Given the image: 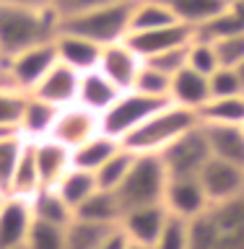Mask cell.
Wrapping results in <instances>:
<instances>
[{
	"label": "cell",
	"mask_w": 244,
	"mask_h": 249,
	"mask_svg": "<svg viewBox=\"0 0 244 249\" xmlns=\"http://www.w3.org/2000/svg\"><path fill=\"white\" fill-rule=\"evenodd\" d=\"M60 18L52 8H23L0 3V62L39 42L57 36Z\"/></svg>",
	"instance_id": "6da1fadb"
},
{
	"label": "cell",
	"mask_w": 244,
	"mask_h": 249,
	"mask_svg": "<svg viewBox=\"0 0 244 249\" xmlns=\"http://www.w3.org/2000/svg\"><path fill=\"white\" fill-rule=\"evenodd\" d=\"M190 249H244V195L213 202L192 218Z\"/></svg>",
	"instance_id": "7a4b0ae2"
},
{
	"label": "cell",
	"mask_w": 244,
	"mask_h": 249,
	"mask_svg": "<svg viewBox=\"0 0 244 249\" xmlns=\"http://www.w3.org/2000/svg\"><path fill=\"white\" fill-rule=\"evenodd\" d=\"M200 114L192 109H185L179 104H164L156 114H151L148 120L135 127L128 138L122 140V145L132 153H153L159 156L167 145H171L177 138H182L187 130L198 127Z\"/></svg>",
	"instance_id": "3957f363"
},
{
	"label": "cell",
	"mask_w": 244,
	"mask_h": 249,
	"mask_svg": "<svg viewBox=\"0 0 244 249\" xmlns=\"http://www.w3.org/2000/svg\"><path fill=\"white\" fill-rule=\"evenodd\" d=\"M167 182H169V177L159 156L135 153V161H132L130 171L112 192H114L117 202H120L122 213H128V210H135V208L164 205Z\"/></svg>",
	"instance_id": "277c9868"
},
{
	"label": "cell",
	"mask_w": 244,
	"mask_h": 249,
	"mask_svg": "<svg viewBox=\"0 0 244 249\" xmlns=\"http://www.w3.org/2000/svg\"><path fill=\"white\" fill-rule=\"evenodd\" d=\"M132 3L135 0H122L114 5H104L89 13H78L70 18H60L57 31H68V34L91 39L101 47L122 42L130 34V13H132Z\"/></svg>",
	"instance_id": "5b68a950"
},
{
	"label": "cell",
	"mask_w": 244,
	"mask_h": 249,
	"mask_svg": "<svg viewBox=\"0 0 244 249\" xmlns=\"http://www.w3.org/2000/svg\"><path fill=\"white\" fill-rule=\"evenodd\" d=\"M164 104H169V101L164 99H151V96H143V93L138 91H122L120 99L114 101L112 107L107 109L104 114H101V132L114 140H122L130 135L135 127H140L148 117L156 114Z\"/></svg>",
	"instance_id": "8992f818"
},
{
	"label": "cell",
	"mask_w": 244,
	"mask_h": 249,
	"mask_svg": "<svg viewBox=\"0 0 244 249\" xmlns=\"http://www.w3.org/2000/svg\"><path fill=\"white\" fill-rule=\"evenodd\" d=\"M159 159L167 169V177H200L203 166L210 159V148L203 132V124L187 130L182 138H177L159 153Z\"/></svg>",
	"instance_id": "52a82bcc"
},
{
	"label": "cell",
	"mask_w": 244,
	"mask_h": 249,
	"mask_svg": "<svg viewBox=\"0 0 244 249\" xmlns=\"http://www.w3.org/2000/svg\"><path fill=\"white\" fill-rule=\"evenodd\" d=\"M55 62H57V50H55V39H50V42H39L29 50L13 54L3 65L13 89L21 93H31V89L42 81Z\"/></svg>",
	"instance_id": "ba28073f"
},
{
	"label": "cell",
	"mask_w": 244,
	"mask_h": 249,
	"mask_svg": "<svg viewBox=\"0 0 244 249\" xmlns=\"http://www.w3.org/2000/svg\"><path fill=\"white\" fill-rule=\"evenodd\" d=\"M198 179L203 190H206V197L210 205L244 195V166H239V163H229L210 156Z\"/></svg>",
	"instance_id": "9c48e42d"
},
{
	"label": "cell",
	"mask_w": 244,
	"mask_h": 249,
	"mask_svg": "<svg viewBox=\"0 0 244 249\" xmlns=\"http://www.w3.org/2000/svg\"><path fill=\"white\" fill-rule=\"evenodd\" d=\"M99 132H101V117L99 114L83 109L81 104H70V107L60 109L50 138L73 151V148L83 145L86 140H91L94 135H99Z\"/></svg>",
	"instance_id": "30bf717a"
},
{
	"label": "cell",
	"mask_w": 244,
	"mask_h": 249,
	"mask_svg": "<svg viewBox=\"0 0 244 249\" xmlns=\"http://www.w3.org/2000/svg\"><path fill=\"white\" fill-rule=\"evenodd\" d=\"M195 39V29L187 23H169L161 29H151V31H132L125 36V42L130 44V50L138 54L140 60L156 57V54L174 50V47H185Z\"/></svg>",
	"instance_id": "8fae6325"
},
{
	"label": "cell",
	"mask_w": 244,
	"mask_h": 249,
	"mask_svg": "<svg viewBox=\"0 0 244 249\" xmlns=\"http://www.w3.org/2000/svg\"><path fill=\"white\" fill-rule=\"evenodd\" d=\"M210 205L198 177H169L164 192V208L169 215L192 221Z\"/></svg>",
	"instance_id": "7c38bea8"
},
{
	"label": "cell",
	"mask_w": 244,
	"mask_h": 249,
	"mask_svg": "<svg viewBox=\"0 0 244 249\" xmlns=\"http://www.w3.org/2000/svg\"><path fill=\"white\" fill-rule=\"evenodd\" d=\"M78 89H81V73L57 60L44 73L42 81L31 89V96L50 101V104L62 109V107H70L78 101Z\"/></svg>",
	"instance_id": "4fadbf2b"
},
{
	"label": "cell",
	"mask_w": 244,
	"mask_h": 249,
	"mask_svg": "<svg viewBox=\"0 0 244 249\" xmlns=\"http://www.w3.org/2000/svg\"><path fill=\"white\" fill-rule=\"evenodd\" d=\"M140 68H143V60L130 50V44L125 42V39L122 42L101 47L99 70L117 86V89L130 91L132 83H135V78H138V73H140Z\"/></svg>",
	"instance_id": "5bb4252c"
},
{
	"label": "cell",
	"mask_w": 244,
	"mask_h": 249,
	"mask_svg": "<svg viewBox=\"0 0 244 249\" xmlns=\"http://www.w3.org/2000/svg\"><path fill=\"white\" fill-rule=\"evenodd\" d=\"M167 208L164 205H151V208H135V210H128L122 213L120 218V229L125 231V236L130 239L132 247H143V249H151L153 241L159 239V233L167 223Z\"/></svg>",
	"instance_id": "9a60e30c"
},
{
	"label": "cell",
	"mask_w": 244,
	"mask_h": 249,
	"mask_svg": "<svg viewBox=\"0 0 244 249\" xmlns=\"http://www.w3.org/2000/svg\"><path fill=\"white\" fill-rule=\"evenodd\" d=\"M31 223H34V215H31L29 200L3 195L0 200V249L26 244Z\"/></svg>",
	"instance_id": "2e32d148"
},
{
	"label": "cell",
	"mask_w": 244,
	"mask_h": 249,
	"mask_svg": "<svg viewBox=\"0 0 244 249\" xmlns=\"http://www.w3.org/2000/svg\"><path fill=\"white\" fill-rule=\"evenodd\" d=\"M55 50H57V60L70 65L78 73H89V70L99 68V57H101V44L91 42V39L68 34V31H57L55 36Z\"/></svg>",
	"instance_id": "e0dca14e"
},
{
	"label": "cell",
	"mask_w": 244,
	"mask_h": 249,
	"mask_svg": "<svg viewBox=\"0 0 244 249\" xmlns=\"http://www.w3.org/2000/svg\"><path fill=\"white\" fill-rule=\"evenodd\" d=\"M31 151H34V163L42 187H55L70 171V148L60 145L57 140H37V143H31Z\"/></svg>",
	"instance_id": "ac0fdd59"
},
{
	"label": "cell",
	"mask_w": 244,
	"mask_h": 249,
	"mask_svg": "<svg viewBox=\"0 0 244 249\" xmlns=\"http://www.w3.org/2000/svg\"><path fill=\"white\" fill-rule=\"evenodd\" d=\"M57 114H60V107H55V104H50V101H42V99L26 93L21 122H19V132L29 140V143H37V140L50 138Z\"/></svg>",
	"instance_id": "d6986e66"
},
{
	"label": "cell",
	"mask_w": 244,
	"mask_h": 249,
	"mask_svg": "<svg viewBox=\"0 0 244 249\" xmlns=\"http://www.w3.org/2000/svg\"><path fill=\"white\" fill-rule=\"evenodd\" d=\"M120 93H122V89H117V86L96 68V70H89V73L81 75V89H78L75 104H81L83 109H89V112L101 117L117 99H120Z\"/></svg>",
	"instance_id": "ffe728a7"
},
{
	"label": "cell",
	"mask_w": 244,
	"mask_h": 249,
	"mask_svg": "<svg viewBox=\"0 0 244 249\" xmlns=\"http://www.w3.org/2000/svg\"><path fill=\"white\" fill-rule=\"evenodd\" d=\"M203 124V122H200ZM213 159L244 166V130L242 124H203Z\"/></svg>",
	"instance_id": "44dd1931"
},
{
	"label": "cell",
	"mask_w": 244,
	"mask_h": 249,
	"mask_svg": "<svg viewBox=\"0 0 244 249\" xmlns=\"http://www.w3.org/2000/svg\"><path fill=\"white\" fill-rule=\"evenodd\" d=\"M210 99V89H208V78L195 73L190 68H182L177 75H171V86H169V101L179 104L192 112H200V107Z\"/></svg>",
	"instance_id": "7402d4cb"
},
{
	"label": "cell",
	"mask_w": 244,
	"mask_h": 249,
	"mask_svg": "<svg viewBox=\"0 0 244 249\" xmlns=\"http://www.w3.org/2000/svg\"><path fill=\"white\" fill-rule=\"evenodd\" d=\"M73 218L81 221H91V223H101V226H117L122 218V208L117 202L112 190H99L91 192L81 205L73 210Z\"/></svg>",
	"instance_id": "603a6c76"
},
{
	"label": "cell",
	"mask_w": 244,
	"mask_h": 249,
	"mask_svg": "<svg viewBox=\"0 0 244 249\" xmlns=\"http://www.w3.org/2000/svg\"><path fill=\"white\" fill-rule=\"evenodd\" d=\"M29 205L34 221L52 223V226H68L73 221V208L60 197V192L55 187H42L37 195L29 197Z\"/></svg>",
	"instance_id": "cb8c5ba5"
},
{
	"label": "cell",
	"mask_w": 244,
	"mask_h": 249,
	"mask_svg": "<svg viewBox=\"0 0 244 249\" xmlns=\"http://www.w3.org/2000/svg\"><path fill=\"white\" fill-rule=\"evenodd\" d=\"M164 3L169 5V11L174 13L179 23H187L192 29L213 21L231 5L229 0H164Z\"/></svg>",
	"instance_id": "d4e9b609"
},
{
	"label": "cell",
	"mask_w": 244,
	"mask_h": 249,
	"mask_svg": "<svg viewBox=\"0 0 244 249\" xmlns=\"http://www.w3.org/2000/svg\"><path fill=\"white\" fill-rule=\"evenodd\" d=\"M120 140L104 135V132H99V135H94L91 140H86L83 145H78L70 151V166L73 169H83V171H96L101 163H104L112 153L120 151Z\"/></svg>",
	"instance_id": "484cf974"
},
{
	"label": "cell",
	"mask_w": 244,
	"mask_h": 249,
	"mask_svg": "<svg viewBox=\"0 0 244 249\" xmlns=\"http://www.w3.org/2000/svg\"><path fill=\"white\" fill-rule=\"evenodd\" d=\"M177 23L174 13L169 11V5L164 0H135L130 13V34L132 31H151Z\"/></svg>",
	"instance_id": "4316f807"
},
{
	"label": "cell",
	"mask_w": 244,
	"mask_h": 249,
	"mask_svg": "<svg viewBox=\"0 0 244 249\" xmlns=\"http://www.w3.org/2000/svg\"><path fill=\"white\" fill-rule=\"evenodd\" d=\"M198 114L203 124H244V93L242 96L208 99Z\"/></svg>",
	"instance_id": "83f0119b"
},
{
	"label": "cell",
	"mask_w": 244,
	"mask_h": 249,
	"mask_svg": "<svg viewBox=\"0 0 244 249\" xmlns=\"http://www.w3.org/2000/svg\"><path fill=\"white\" fill-rule=\"evenodd\" d=\"M42 190V182H39V171H37V163H34V151H31V143H26L23 148L21 159H19V166L13 171V179L8 184L5 195H13V197H31Z\"/></svg>",
	"instance_id": "f1b7e54d"
},
{
	"label": "cell",
	"mask_w": 244,
	"mask_h": 249,
	"mask_svg": "<svg viewBox=\"0 0 244 249\" xmlns=\"http://www.w3.org/2000/svg\"><path fill=\"white\" fill-rule=\"evenodd\" d=\"M29 140L19 130H0V195H5Z\"/></svg>",
	"instance_id": "f546056e"
},
{
	"label": "cell",
	"mask_w": 244,
	"mask_h": 249,
	"mask_svg": "<svg viewBox=\"0 0 244 249\" xmlns=\"http://www.w3.org/2000/svg\"><path fill=\"white\" fill-rule=\"evenodd\" d=\"M55 190H57L60 197L75 210L91 192L99 190V184H96V177H94L91 171H83V169H73V166H70L68 174L62 177L57 184H55Z\"/></svg>",
	"instance_id": "4dcf8cb0"
},
{
	"label": "cell",
	"mask_w": 244,
	"mask_h": 249,
	"mask_svg": "<svg viewBox=\"0 0 244 249\" xmlns=\"http://www.w3.org/2000/svg\"><path fill=\"white\" fill-rule=\"evenodd\" d=\"M242 31H244V13L231 3L221 16H216L213 21H208V23H203V26L195 29V36L208 39V42H221V39L242 34Z\"/></svg>",
	"instance_id": "1f68e13d"
},
{
	"label": "cell",
	"mask_w": 244,
	"mask_h": 249,
	"mask_svg": "<svg viewBox=\"0 0 244 249\" xmlns=\"http://www.w3.org/2000/svg\"><path fill=\"white\" fill-rule=\"evenodd\" d=\"M109 229L112 226H101V223L73 218L65 226V249H99L104 236L109 233Z\"/></svg>",
	"instance_id": "d6a6232c"
},
{
	"label": "cell",
	"mask_w": 244,
	"mask_h": 249,
	"mask_svg": "<svg viewBox=\"0 0 244 249\" xmlns=\"http://www.w3.org/2000/svg\"><path fill=\"white\" fill-rule=\"evenodd\" d=\"M132 161H135V153L128 151L125 145H120V151L112 153L96 171H94L96 184L101 187V190H117V184H120L122 179H125V174L130 171Z\"/></svg>",
	"instance_id": "836d02e7"
},
{
	"label": "cell",
	"mask_w": 244,
	"mask_h": 249,
	"mask_svg": "<svg viewBox=\"0 0 244 249\" xmlns=\"http://www.w3.org/2000/svg\"><path fill=\"white\" fill-rule=\"evenodd\" d=\"M187 68L195 70L200 75H210L221 68V60H218V52H216V44L208 42V39H200L195 36L190 44H187Z\"/></svg>",
	"instance_id": "e575fe53"
},
{
	"label": "cell",
	"mask_w": 244,
	"mask_h": 249,
	"mask_svg": "<svg viewBox=\"0 0 244 249\" xmlns=\"http://www.w3.org/2000/svg\"><path fill=\"white\" fill-rule=\"evenodd\" d=\"M208 89H210V99L242 96V93H244V75H242L239 68L221 65L216 73L208 75Z\"/></svg>",
	"instance_id": "d590c367"
},
{
	"label": "cell",
	"mask_w": 244,
	"mask_h": 249,
	"mask_svg": "<svg viewBox=\"0 0 244 249\" xmlns=\"http://www.w3.org/2000/svg\"><path fill=\"white\" fill-rule=\"evenodd\" d=\"M169 86H171V78L167 73H161V70H156L148 62H143L135 83H132V91L143 93V96H151V99L169 101Z\"/></svg>",
	"instance_id": "8d00e7d4"
},
{
	"label": "cell",
	"mask_w": 244,
	"mask_h": 249,
	"mask_svg": "<svg viewBox=\"0 0 244 249\" xmlns=\"http://www.w3.org/2000/svg\"><path fill=\"white\" fill-rule=\"evenodd\" d=\"M151 249H190V221L167 215V223Z\"/></svg>",
	"instance_id": "74e56055"
},
{
	"label": "cell",
	"mask_w": 244,
	"mask_h": 249,
	"mask_svg": "<svg viewBox=\"0 0 244 249\" xmlns=\"http://www.w3.org/2000/svg\"><path fill=\"white\" fill-rule=\"evenodd\" d=\"M29 249H65V226L34 221L26 236Z\"/></svg>",
	"instance_id": "f35d334b"
},
{
	"label": "cell",
	"mask_w": 244,
	"mask_h": 249,
	"mask_svg": "<svg viewBox=\"0 0 244 249\" xmlns=\"http://www.w3.org/2000/svg\"><path fill=\"white\" fill-rule=\"evenodd\" d=\"M23 101L26 93L16 91L13 86H0V130H19Z\"/></svg>",
	"instance_id": "ab89813d"
},
{
	"label": "cell",
	"mask_w": 244,
	"mask_h": 249,
	"mask_svg": "<svg viewBox=\"0 0 244 249\" xmlns=\"http://www.w3.org/2000/svg\"><path fill=\"white\" fill-rule=\"evenodd\" d=\"M114 3H122V0H50V8L55 11L57 18H70V16L89 13V11H96V8H104V5H114Z\"/></svg>",
	"instance_id": "60d3db41"
},
{
	"label": "cell",
	"mask_w": 244,
	"mask_h": 249,
	"mask_svg": "<svg viewBox=\"0 0 244 249\" xmlns=\"http://www.w3.org/2000/svg\"><path fill=\"white\" fill-rule=\"evenodd\" d=\"M143 62H148L151 68L161 70V73H167L171 78V75H177L182 68H187V44L185 47H174V50H167V52L156 54V57H148Z\"/></svg>",
	"instance_id": "b9f144b4"
},
{
	"label": "cell",
	"mask_w": 244,
	"mask_h": 249,
	"mask_svg": "<svg viewBox=\"0 0 244 249\" xmlns=\"http://www.w3.org/2000/svg\"><path fill=\"white\" fill-rule=\"evenodd\" d=\"M213 44H216L221 65L239 68L244 62V31L242 34H234V36H226V39H221V42H213Z\"/></svg>",
	"instance_id": "7bdbcfd3"
},
{
	"label": "cell",
	"mask_w": 244,
	"mask_h": 249,
	"mask_svg": "<svg viewBox=\"0 0 244 249\" xmlns=\"http://www.w3.org/2000/svg\"><path fill=\"white\" fill-rule=\"evenodd\" d=\"M130 247H132V244H130V239L125 236V231L120 229V226H112L99 249H130Z\"/></svg>",
	"instance_id": "ee69618b"
},
{
	"label": "cell",
	"mask_w": 244,
	"mask_h": 249,
	"mask_svg": "<svg viewBox=\"0 0 244 249\" xmlns=\"http://www.w3.org/2000/svg\"><path fill=\"white\" fill-rule=\"evenodd\" d=\"M5 5H23V8H50V0H0Z\"/></svg>",
	"instance_id": "f6af8a7d"
},
{
	"label": "cell",
	"mask_w": 244,
	"mask_h": 249,
	"mask_svg": "<svg viewBox=\"0 0 244 249\" xmlns=\"http://www.w3.org/2000/svg\"><path fill=\"white\" fill-rule=\"evenodd\" d=\"M5 249H29L26 244H19V247H5Z\"/></svg>",
	"instance_id": "bcb514c9"
},
{
	"label": "cell",
	"mask_w": 244,
	"mask_h": 249,
	"mask_svg": "<svg viewBox=\"0 0 244 249\" xmlns=\"http://www.w3.org/2000/svg\"><path fill=\"white\" fill-rule=\"evenodd\" d=\"M234 5H237V8H239V11L244 13V0H242V3H234Z\"/></svg>",
	"instance_id": "7dc6e473"
},
{
	"label": "cell",
	"mask_w": 244,
	"mask_h": 249,
	"mask_svg": "<svg viewBox=\"0 0 244 249\" xmlns=\"http://www.w3.org/2000/svg\"><path fill=\"white\" fill-rule=\"evenodd\" d=\"M239 70H242V75H244V62H242V65H239Z\"/></svg>",
	"instance_id": "c3c4849f"
},
{
	"label": "cell",
	"mask_w": 244,
	"mask_h": 249,
	"mask_svg": "<svg viewBox=\"0 0 244 249\" xmlns=\"http://www.w3.org/2000/svg\"><path fill=\"white\" fill-rule=\"evenodd\" d=\"M229 3H242V0H229Z\"/></svg>",
	"instance_id": "681fc988"
},
{
	"label": "cell",
	"mask_w": 244,
	"mask_h": 249,
	"mask_svg": "<svg viewBox=\"0 0 244 249\" xmlns=\"http://www.w3.org/2000/svg\"><path fill=\"white\" fill-rule=\"evenodd\" d=\"M130 249H143V247H130Z\"/></svg>",
	"instance_id": "f907efd6"
},
{
	"label": "cell",
	"mask_w": 244,
	"mask_h": 249,
	"mask_svg": "<svg viewBox=\"0 0 244 249\" xmlns=\"http://www.w3.org/2000/svg\"><path fill=\"white\" fill-rule=\"evenodd\" d=\"M0 200H3V195H0Z\"/></svg>",
	"instance_id": "816d5d0a"
},
{
	"label": "cell",
	"mask_w": 244,
	"mask_h": 249,
	"mask_svg": "<svg viewBox=\"0 0 244 249\" xmlns=\"http://www.w3.org/2000/svg\"><path fill=\"white\" fill-rule=\"evenodd\" d=\"M242 130H244V124H242Z\"/></svg>",
	"instance_id": "f5cc1de1"
}]
</instances>
